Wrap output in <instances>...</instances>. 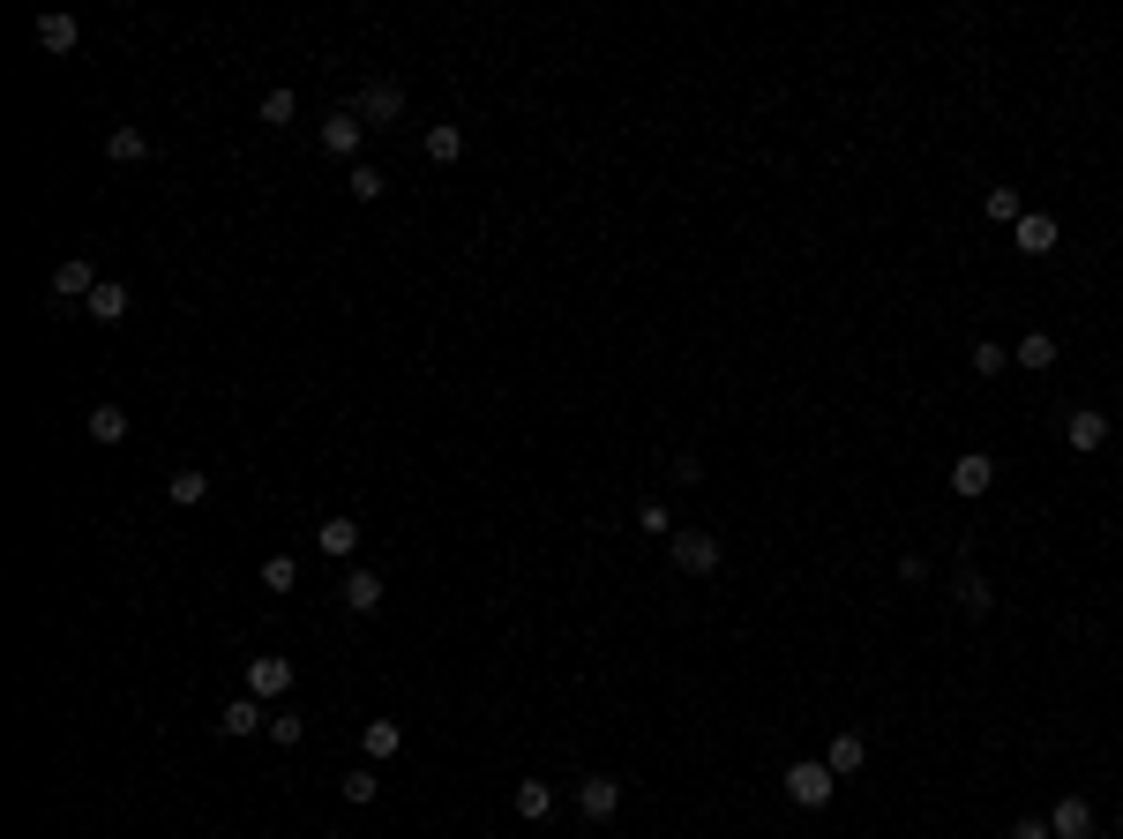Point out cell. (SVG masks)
<instances>
[{"label":"cell","mask_w":1123,"mask_h":839,"mask_svg":"<svg viewBox=\"0 0 1123 839\" xmlns=\"http://www.w3.org/2000/svg\"><path fill=\"white\" fill-rule=\"evenodd\" d=\"M839 787V772L824 764V757H801V764H787V802H801V809H824Z\"/></svg>","instance_id":"cell-1"},{"label":"cell","mask_w":1123,"mask_h":839,"mask_svg":"<svg viewBox=\"0 0 1123 839\" xmlns=\"http://www.w3.org/2000/svg\"><path fill=\"white\" fill-rule=\"evenodd\" d=\"M674 570L682 578H711L719 570V540L711 533H674Z\"/></svg>","instance_id":"cell-2"},{"label":"cell","mask_w":1123,"mask_h":839,"mask_svg":"<svg viewBox=\"0 0 1123 839\" xmlns=\"http://www.w3.org/2000/svg\"><path fill=\"white\" fill-rule=\"evenodd\" d=\"M989 488H997V458H989V450H966V458L952 465V495L974 503V495H989Z\"/></svg>","instance_id":"cell-3"},{"label":"cell","mask_w":1123,"mask_h":839,"mask_svg":"<svg viewBox=\"0 0 1123 839\" xmlns=\"http://www.w3.org/2000/svg\"><path fill=\"white\" fill-rule=\"evenodd\" d=\"M90 293H98V270H90L83 255H68V262L53 270V300H45V307H68V300H90Z\"/></svg>","instance_id":"cell-4"},{"label":"cell","mask_w":1123,"mask_h":839,"mask_svg":"<svg viewBox=\"0 0 1123 839\" xmlns=\"http://www.w3.org/2000/svg\"><path fill=\"white\" fill-rule=\"evenodd\" d=\"M577 809L592 817V825H607V817L622 809V780H607V772H592V780H577Z\"/></svg>","instance_id":"cell-5"},{"label":"cell","mask_w":1123,"mask_h":839,"mask_svg":"<svg viewBox=\"0 0 1123 839\" xmlns=\"http://www.w3.org/2000/svg\"><path fill=\"white\" fill-rule=\"evenodd\" d=\"M360 135H368V121H360L352 105H337L330 121H323V150H330V158H360Z\"/></svg>","instance_id":"cell-6"},{"label":"cell","mask_w":1123,"mask_h":839,"mask_svg":"<svg viewBox=\"0 0 1123 839\" xmlns=\"http://www.w3.org/2000/svg\"><path fill=\"white\" fill-rule=\"evenodd\" d=\"M360 121H405V90L390 83V76H374L368 90H360V105H352Z\"/></svg>","instance_id":"cell-7"},{"label":"cell","mask_w":1123,"mask_h":839,"mask_svg":"<svg viewBox=\"0 0 1123 839\" xmlns=\"http://www.w3.org/2000/svg\"><path fill=\"white\" fill-rule=\"evenodd\" d=\"M1011 248L1019 255H1056V217H1048V210H1026V217L1011 225Z\"/></svg>","instance_id":"cell-8"},{"label":"cell","mask_w":1123,"mask_h":839,"mask_svg":"<svg viewBox=\"0 0 1123 839\" xmlns=\"http://www.w3.org/2000/svg\"><path fill=\"white\" fill-rule=\"evenodd\" d=\"M1064 443H1071L1079 458H1093V450L1109 443V413H1093V405H1079V413L1064 419Z\"/></svg>","instance_id":"cell-9"},{"label":"cell","mask_w":1123,"mask_h":839,"mask_svg":"<svg viewBox=\"0 0 1123 839\" xmlns=\"http://www.w3.org/2000/svg\"><path fill=\"white\" fill-rule=\"evenodd\" d=\"M1048 832H1056V839H1093V802L1064 795L1056 809H1048Z\"/></svg>","instance_id":"cell-10"},{"label":"cell","mask_w":1123,"mask_h":839,"mask_svg":"<svg viewBox=\"0 0 1123 839\" xmlns=\"http://www.w3.org/2000/svg\"><path fill=\"white\" fill-rule=\"evenodd\" d=\"M127 307H135V293H127L121 278H98V293L83 300V315H90V323H121Z\"/></svg>","instance_id":"cell-11"},{"label":"cell","mask_w":1123,"mask_h":839,"mask_svg":"<svg viewBox=\"0 0 1123 839\" xmlns=\"http://www.w3.org/2000/svg\"><path fill=\"white\" fill-rule=\"evenodd\" d=\"M76 38H83V23H76L68 8H45V15H38V45H45V53H76Z\"/></svg>","instance_id":"cell-12"},{"label":"cell","mask_w":1123,"mask_h":839,"mask_svg":"<svg viewBox=\"0 0 1123 839\" xmlns=\"http://www.w3.org/2000/svg\"><path fill=\"white\" fill-rule=\"evenodd\" d=\"M292 690V660H248V697H285Z\"/></svg>","instance_id":"cell-13"},{"label":"cell","mask_w":1123,"mask_h":839,"mask_svg":"<svg viewBox=\"0 0 1123 839\" xmlns=\"http://www.w3.org/2000/svg\"><path fill=\"white\" fill-rule=\"evenodd\" d=\"M105 158H113V166H143V158H150V135H143L135 121H121L113 135H105Z\"/></svg>","instance_id":"cell-14"},{"label":"cell","mask_w":1123,"mask_h":839,"mask_svg":"<svg viewBox=\"0 0 1123 839\" xmlns=\"http://www.w3.org/2000/svg\"><path fill=\"white\" fill-rule=\"evenodd\" d=\"M1011 368L1048 376V368H1056V337H1048V331H1026V337H1019V353H1011Z\"/></svg>","instance_id":"cell-15"},{"label":"cell","mask_w":1123,"mask_h":839,"mask_svg":"<svg viewBox=\"0 0 1123 839\" xmlns=\"http://www.w3.org/2000/svg\"><path fill=\"white\" fill-rule=\"evenodd\" d=\"M83 435L98 443V450H113V443H127V413H121V405H90Z\"/></svg>","instance_id":"cell-16"},{"label":"cell","mask_w":1123,"mask_h":839,"mask_svg":"<svg viewBox=\"0 0 1123 839\" xmlns=\"http://www.w3.org/2000/svg\"><path fill=\"white\" fill-rule=\"evenodd\" d=\"M337 600H345V615H374V607H382V578H374V570H352Z\"/></svg>","instance_id":"cell-17"},{"label":"cell","mask_w":1123,"mask_h":839,"mask_svg":"<svg viewBox=\"0 0 1123 839\" xmlns=\"http://www.w3.org/2000/svg\"><path fill=\"white\" fill-rule=\"evenodd\" d=\"M262 727H270L262 697H233V705H225V719H217V735H262Z\"/></svg>","instance_id":"cell-18"},{"label":"cell","mask_w":1123,"mask_h":839,"mask_svg":"<svg viewBox=\"0 0 1123 839\" xmlns=\"http://www.w3.org/2000/svg\"><path fill=\"white\" fill-rule=\"evenodd\" d=\"M315 547H323L330 562H345V555L360 547V525H352V517H323V525H315Z\"/></svg>","instance_id":"cell-19"},{"label":"cell","mask_w":1123,"mask_h":839,"mask_svg":"<svg viewBox=\"0 0 1123 839\" xmlns=\"http://www.w3.org/2000/svg\"><path fill=\"white\" fill-rule=\"evenodd\" d=\"M427 158H435V166H458V158H464V127L458 121H435V127H427Z\"/></svg>","instance_id":"cell-20"},{"label":"cell","mask_w":1123,"mask_h":839,"mask_svg":"<svg viewBox=\"0 0 1123 839\" xmlns=\"http://www.w3.org/2000/svg\"><path fill=\"white\" fill-rule=\"evenodd\" d=\"M952 600H958V607H966V615H989V607H997V585H989L981 570H966V578H958V585H952Z\"/></svg>","instance_id":"cell-21"},{"label":"cell","mask_w":1123,"mask_h":839,"mask_svg":"<svg viewBox=\"0 0 1123 839\" xmlns=\"http://www.w3.org/2000/svg\"><path fill=\"white\" fill-rule=\"evenodd\" d=\"M360 750H368V757H397V750H405V727H397V719H368V727H360Z\"/></svg>","instance_id":"cell-22"},{"label":"cell","mask_w":1123,"mask_h":839,"mask_svg":"<svg viewBox=\"0 0 1123 839\" xmlns=\"http://www.w3.org/2000/svg\"><path fill=\"white\" fill-rule=\"evenodd\" d=\"M824 764H832L839 780H846V772H862V764H869V742H862V735H832V750H824Z\"/></svg>","instance_id":"cell-23"},{"label":"cell","mask_w":1123,"mask_h":839,"mask_svg":"<svg viewBox=\"0 0 1123 839\" xmlns=\"http://www.w3.org/2000/svg\"><path fill=\"white\" fill-rule=\"evenodd\" d=\"M509 802H517L525 825H540L547 809H554V787H547V780H517V795H509Z\"/></svg>","instance_id":"cell-24"},{"label":"cell","mask_w":1123,"mask_h":839,"mask_svg":"<svg viewBox=\"0 0 1123 839\" xmlns=\"http://www.w3.org/2000/svg\"><path fill=\"white\" fill-rule=\"evenodd\" d=\"M981 210H989L997 225H1019V217H1026V203H1019V188H1011V180H997V188L981 195Z\"/></svg>","instance_id":"cell-25"},{"label":"cell","mask_w":1123,"mask_h":839,"mask_svg":"<svg viewBox=\"0 0 1123 839\" xmlns=\"http://www.w3.org/2000/svg\"><path fill=\"white\" fill-rule=\"evenodd\" d=\"M203 495H210V480H203V472H195V465H188V472H172V480H166V503H180V510H195V503H203Z\"/></svg>","instance_id":"cell-26"},{"label":"cell","mask_w":1123,"mask_h":839,"mask_svg":"<svg viewBox=\"0 0 1123 839\" xmlns=\"http://www.w3.org/2000/svg\"><path fill=\"white\" fill-rule=\"evenodd\" d=\"M345 188H352L360 203H374V195L390 188V172H382V166H352V172H345Z\"/></svg>","instance_id":"cell-27"},{"label":"cell","mask_w":1123,"mask_h":839,"mask_svg":"<svg viewBox=\"0 0 1123 839\" xmlns=\"http://www.w3.org/2000/svg\"><path fill=\"white\" fill-rule=\"evenodd\" d=\"M262 735H270V742H278V750H292V742H300V735H307V719H300V713H285V705H278V713H270V727H262Z\"/></svg>","instance_id":"cell-28"},{"label":"cell","mask_w":1123,"mask_h":839,"mask_svg":"<svg viewBox=\"0 0 1123 839\" xmlns=\"http://www.w3.org/2000/svg\"><path fill=\"white\" fill-rule=\"evenodd\" d=\"M262 585H270V592H292V585H300V562H292V555H270V562H262Z\"/></svg>","instance_id":"cell-29"},{"label":"cell","mask_w":1123,"mask_h":839,"mask_svg":"<svg viewBox=\"0 0 1123 839\" xmlns=\"http://www.w3.org/2000/svg\"><path fill=\"white\" fill-rule=\"evenodd\" d=\"M1003 368H1011V360H1003V345H997V337H981V345H974V376L989 382V376H1003Z\"/></svg>","instance_id":"cell-30"},{"label":"cell","mask_w":1123,"mask_h":839,"mask_svg":"<svg viewBox=\"0 0 1123 839\" xmlns=\"http://www.w3.org/2000/svg\"><path fill=\"white\" fill-rule=\"evenodd\" d=\"M292 113H300V98H292V90H262V121H270V127H285Z\"/></svg>","instance_id":"cell-31"},{"label":"cell","mask_w":1123,"mask_h":839,"mask_svg":"<svg viewBox=\"0 0 1123 839\" xmlns=\"http://www.w3.org/2000/svg\"><path fill=\"white\" fill-rule=\"evenodd\" d=\"M374 795H382V780H374L368 764H360V772H345V802H374Z\"/></svg>","instance_id":"cell-32"},{"label":"cell","mask_w":1123,"mask_h":839,"mask_svg":"<svg viewBox=\"0 0 1123 839\" xmlns=\"http://www.w3.org/2000/svg\"><path fill=\"white\" fill-rule=\"evenodd\" d=\"M637 525H644V533H666V540H674V517H666V503H637Z\"/></svg>","instance_id":"cell-33"},{"label":"cell","mask_w":1123,"mask_h":839,"mask_svg":"<svg viewBox=\"0 0 1123 839\" xmlns=\"http://www.w3.org/2000/svg\"><path fill=\"white\" fill-rule=\"evenodd\" d=\"M1003 839H1056V832H1048V817H1019V825H1011Z\"/></svg>","instance_id":"cell-34"}]
</instances>
